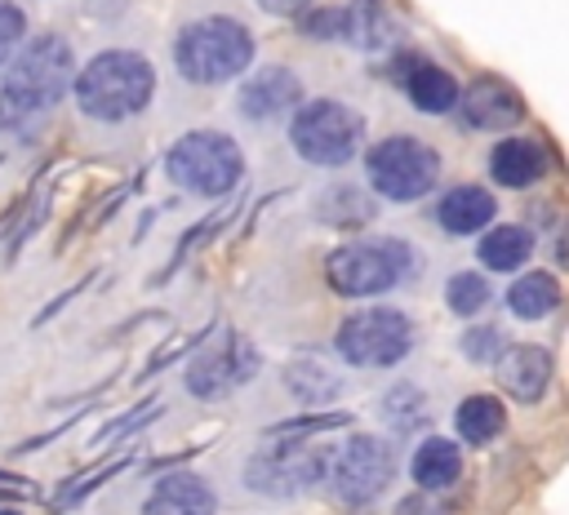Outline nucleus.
Instances as JSON below:
<instances>
[{
    "mask_svg": "<svg viewBox=\"0 0 569 515\" xmlns=\"http://www.w3.org/2000/svg\"><path fill=\"white\" fill-rule=\"evenodd\" d=\"M76 53L62 36L40 31L36 40H27L0 80V129H18L31 115L58 107L76 89Z\"/></svg>",
    "mask_w": 569,
    "mask_h": 515,
    "instance_id": "obj_1",
    "label": "nucleus"
},
{
    "mask_svg": "<svg viewBox=\"0 0 569 515\" xmlns=\"http://www.w3.org/2000/svg\"><path fill=\"white\" fill-rule=\"evenodd\" d=\"M76 107L98 124H120L156 98V67L133 49H102L76 75Z\"/></svg>",
    "mask_w": 569,
    "mask_h": 515,
    "instance_id": "obj_2",
    "label": "nucleus"
},
{
    "mask_svg": "<svg viewBox=\"0 0 569 515\" xmlns=\"http://www.w3.org/2000/svg\"><path fill=\"white\" fill-rule=\"evenodd\" d=\"M253 31L231 13H209L187 22L173 36V67L187 84H222L249 71L253 62Z\"/></svg>",
    "mask_w": 569,
    "mask_h": 515,
    "instance_id": "obj_3",
    "label": "nucleus"
},
{
    "mask_svg": "<svg viewBox=\"0 0 569 515\" xmlns=\"http://www.w3.org/2000/svg\"><path fill=\"white\" fill-rule=\"evenodd\" d=\"M329 444H311V435H262L258 453L244 462V484L262 497H298L329 479L333 471Z\"/></svg>",
    "mask_w": 569,
    "mask_h": 515,
    "instance_id": "obj_4",
    "label": "nucleus"
},
{
    "mask_svg": "<svg viewBox=\"0 0 569 515\" xmlns=\"http://www.w3.org/2000/svg\"><path fill=\"white\" fill-rule=\"evenodd\" d=\"M164 173L173 186H182L187 195H204V200H222L240 186L244 178V155L236 147L231 133L222 129H191L182 133L169 155H164Z\"/></svg>",
    "mask_w": 569,
    "mask_h": 515,
    "instance_id": "obj_5",
    "label": "nucleus"
},
{
    "mask_svg": "<svg viewBox=\"0 0 569 515\" xmlns=\"http://www.w3.org/2000/svg\"><path fill=\"white\" fill-rule=\"evenodd\" d=\"M289 147L316 169H342L365 147V115L338 98H311L289 115Z\"/></svg>",
    "mask_w": 569,
    "mask_h": 515,
    "instance_id": "obj_6",
    "label": "nucleus"
},
{
    "mask_svg": "<svg viewBox=\"0 0 569 515\" xmlns=\"http://www.w3.org/2000/svg\"><path fill=\"white\" fill-rule=\"evenodd\" d=\"M413 271V249L396 235L351 240L325 258V280L338 297H373L396 289Z\"/></svg>",
    "mask_w": 569,
    "mask_h": 515,
    "instance_id": "obj_7",
    "label": "nucleus"
},
{
    "mask_svg": "<svg viewBox=\"0 0 569 515\" xmlns=\"http://www.w3.org/2000/svg\"><path fill=\"white\" fill-rule=\"evenodd\" d=\"M365 173L382 200L409 204V200H422L440 182V155L413 133H391L365 151Z\"/></svg>",
    "mask_w": 569,
    "mask_h": 515,
    "instance_id": "obj_8",
    "label": "nucleus"
},
{
    "mask_svg": "<svg viewBox=\"0 0 569 515\" xmlns=\"http://www.w3.org/2000/svg\"><path fill=\"white\" fill-rule=\"evenodd\" d=\"M262 373V355H258V346L240 333V329H231V324H222V329H213L204 342H200V351L187 360V391L196 395V400H227L231 391H240L244 382H253Z\"/></svg>",
    "mask_w": 569,
    "mask_h": 515,
    "instance_id": "obj_9",
    "label": "nucleus"
},
{
    "mask_svg": "<svg viewBox=\"0 0 569 515\" xmlns=\"http://www.w3.org/2000/svg\"><path fill=\"white\" fill-rule=\"evenodd\" d=\"M333 346L356 368H391V364H400L409 355L413 324L396 306H365V311H356V315H347L338 324Z\"/></svg>",
    "mask_w": 569,
    "mask_h": 515,
    "instance_id": "obj_10",
    "label": "nucleus"
},
{
    "mask_svg": "<svg viewBox=\"0 0 569 515\" xmlns=\"http://www.w3.org/2000/svg\"><path fill=\"white\" fill-rule=\"evenodd\" d=\"M396 475V453L382 435H347L333 453V471H329V488L342 506L365 511L373 506L387 484Z\"/></svg>",
    "mask_w": 569,
    "mask_h": 515,
    "instance_id": "obj_11",
    "label": "nucleus"
},
{
    "mask_svg": "<svg viewBox=\"0 0 569 515\" xmlns=\"http://www.w3.org/2000/svg\"><path fill=\"white\" fill-rule=\"evenodd\" d=\"M236 107H240V115L253 120V124L293 115V111L302 107V80H298L289 67H258L249 80H240Z\"/></svg>",
    "mask_w": 569,
    "mask_h": 515,
    "instance_id": "obj_12",
    "label": "nucleus"
},
{
    "mask_svg": "<svg viewBox=\"0 0 569 515\" xmlns=\"http://www.w3.org/2000/svg\"><path fill=\"white\" fill-rule=\"evenodd\" d=\"M467 129H480V133H502V129H516L520 115H525V102L520 93L498 80V75H480L471 80V89H462V102H458Z\"/></svg>",
    "mask_w": 569,
    "mask_h": 515,
    "instance_id": "obj_13",
    "label": "nucleus"
},
{
    "mask_svg": "<svg viewBox=\"0 0 569 515\" xmlns=\"http://www.w3.org/2000/svg\"><path fill=\"white\" fill-rule=\"evenodd\" d=\"M493 373H498V386L511 400L533 404V400H542V391L551 382V351L538 346V342H516V346L502 351V360L493 364Z\"/></svg>",
    "mask_w": 569,
    "mask_h": 515,
    "instance_id": "obj_14",
    "label": "nucleus"
},
{
    "mask_svg": "<svg viewBox=\"0 0 569 515\" xmlns=\"http://www.w3.org/2000/svg\"><path fill=\"white\" fill-rule=\"evenodd\" d=\"M493 218H498V200L489 186H476V182L449 186L436 200V226L445 235H480V231H489Z\"/></svg>",
    "mask_w": 569,
    "mask_h": 515,
    "instance_id": "obj_15",
    "label": "nucleus"
},
{
    "mask_svg": "<svg viewBox=\"0 0 569 515\" xmlns=\"http://www.w3.org/2000/svg\"><path fill=\"white\" fill-rule=\"evenodd\" d=\"M142 515H218V493L196 471H173L147 493Z\"/></svg>",
    "mask_w": 569,
    "mask_h": 515,
    "instance_id": "obj_16",
    "label": "nucleus"
},
{
    "mask_svg": "<svg viewBox=\"0 0 569 515\" xmlns=\"http://www.w3.org/2000/svg\"><path fill=\"white\" fill-rule=\"evenodd\" d=\"M400 84H405V93H409V102L418 107V111H427V115H445V111H453L458 102H462V89H458V80L445 71V67H436V62H427V58H400Z\"/></svg>",
    "mask_w": 569,
    "mask_h": 515,
    "instance_id": "obj_17",
    "label": "nucleus"
},
{
    "mask_svg": "<svg viewBox=\"0 0 569 515\" xmlns=\"http://www.w3.org/2000/svg\"><path fill=\"white\" fill-rule=\"evenodd\" d=\"M547 173V147L533 138H502L489 151V178L507 191H525Z\"/></svg>",
    "mask_w": 569,
    "mask_h": 515,
    "instance_id": "obj_18",
    "label": "nucleus"
},
{
    "mask_svg": "<svg viewBox=\"0 0 569 515\" xmlns=\"http://www.w3.org/2000/svg\"><path fill=\"white\" fill-rule=\"evenodd\" d=\"M347 9V27H342V44L347 49H360V53H382L396 44V18L382 0H351L342 4Z\"/></svg>",
    "mask_w": 569,
    "mask_h": 515,
    "instance_id": "obj_19",
    "label": "nucleus"
},
{
    "mask_svg": "<svg viewBox=\"0 0 569 515\" xmlns=\"http://www.w3.org/2000/svg\"><path fill=\"white\" fill-rule=\"evenodd\" d=\"M458 471H462V453H458V444L445 440V435H427V440L413 448V457H409V475H413V484H418L422 493L449 488V484L458 479Z\"/></svg>",
    "mask_w": 569,
    "mask_h": 515,
    "instance_id": "obj_20",
    "label": "nucleus"
},
{
    "mask_svg": "<svg viewBox=\"0 0 569 515\" xmlns=\"http://www.w3.org/2000/svg\"><path fill=\"white\" fill-rule=\"evenodd\" d=\"M373 213H378L373 195H369L365 186H356V182H333V186H325L320 200H316V218H320L325 226H342V231L373 222Z\"/></svg>",
    "mask_w": 569,
    "mask_h": 515,
    "instance_id": "obj_21",
    "label": "nucleus"
},
{
    "mask_svg": "<svg viewBox=\"0 0 569 515\" xmlns=\"http://www.w3.org/2000/svg\"><path fill=\"white\" fill-rule=\"evenodd\" d=\"M284 391L316 408V404H329V400L342 395V377L325 360H316V355H293L284 364Z\"/></svg>",
    "mask_w": 569,
    "mask_h": 515,
    "instance_id": "obj_22",
    "label": "nucleus"
},
{
    "mask_svg": "<svg viewBox=\"0 0 569 515\" xmlns=\"http://www.w3.org/2000/svg\"><path fill=\"white\" fill-rule=\"evenodd\" d=\"M476 258H480L485 271H520V266L533 258V231H529V226H511V222L489 226V231L480 235Z\"/></svg>",
    "mask_w": 569,
    "mask_h": 515,
    "instance_id": "obj_23",
    "label": "nucleus"
},
{
    "mask_svg": "<svg viewBox=\"0 0 569 515\" xmlns=\"http://www.w3.org/2000/svg\"><path fill=\"white\" fill-rule=\"evenodd\" d=\"M502 426H507V408H502L498 395H485V391L480 395H467L458 404V413H453V431L467 444H489V440L502 435Z\"/></svg>",
    "mask_w": 569,
    "mask_h": 515,
    "instance_id": "obj_24",
    "label": "nucleus"
},
{
    "mask_svg": "<svg viewBox=\"0 0 569 515\" xmlns=\"http://www.w3.org/2000/svg\"><path fill=\"white\" fill-rule=\"evenodd\" d=\"M560 302V284L551 271H525L511 289H507V311L520 315V320H542L551 315Z\"/></svg>",
    "mask_w": 569,
    "mask_h": 515,
    "instance_id": "obj_25",
    "label": "nucleus"
},
{
    "mask_svg": "<svg viewBox=\"0 0 569 515\" xmlns=\"http://www.w3.org/2000/svg\"><path fill=\"white\" fill-rule=\"evenodd\" d=\"M489 297H493V289H489V280L480 271H453L445 280V306L453 315H480L489 306Z\"/></svg>",
    "mask_w": 569,
    "mask_h": 515,
    "instance_id": "obj_26",
    "label": "nucleus"
},
{
    "mask_svg": "<svg viewBox=\"0 0 569 515\" xmlns=\"http://www.w3.org/2000/svg\"><path fill=\"white\" fill-rule=\"evenodd\" d=\"M382 417H387L396 431L418 426V422L427 417V395H422V386H413V382H396V386L382 395Z\"/></svg>",
    "mask_w": 569,
    "mask_h": 515,
    "instance_id": "obj_27",
    "label": "nucleus"
},
{
    "mask_svg": "<svg viewBox=\"0 0 569 515\" xmlns=\"http://www.w3.org/2000/svg\"><path fill=\"white\" fill-rule=\"evenodd\" d=\"M458 346H462V355L471 364H498L502 351H507V337H502L498 324H471V329H462V342Z\"/></svg>",
    "mask_w": 569,
    "mask_h": 515,
    "instance_id": "obj_28",
    "label": "nucleus"
},
{
    "mask_svg": "<svg viewBox=\"0 0 569 515\" xmlns=\"http://www.w3.org/2000/svg\"><path fill=\"white\" fill-rule=\"evenodd\" d=\"M351 413H307V417H284V422H271L262 435H325V431H338L347 426Z\"/></svg>",
    "mask_w": 569,
    "mask_h": 515,
    "instance_id": "obj_29",
    "label": "nucleus"
},
{
    "mask_svg": "<svg viewBox=\"0 0 569 515\" xmlns=\"http://www.w3.org/2000/svg\"><path fill=\"white\" fill-rule=\"evenodd\" d=\"M231 213H236V209H222V213H209V218H200V222H196V226H191V231H187V235L173 244V262L160 271V280H169V275H173V271H178V266L191 258V249H196V244H204L209 235H218V226H222Z\"/></svg>",
    "mask_w": 569,
    "mask_h": 515,
    "instance_id": "obj_30",
    "label": "nucleus"
},
{
    "mask_svg": "<svg viewBox=\"0 0 569 515\" xmlns=\"http://www.w3.org/2000/svg\"><path fill=\"white\" fill-rule=\"evenodd\" d=\"M22 36H27V13L13 0H0V67L13 62V53L22 49Z\"/></svg>",
    "mask_w": 569,
    "mask_h": 515,
    "instance_id": "obj_31",
    "label": "nucleus"
},
{
    "mask_svg": "<svg viewBox=\"0 0 569 515\" xmlns=\"http://www.w3.org/2000/svg\"><path fill=\"white\" fill-rule=\"evenodd\" d=\"M298 27H302V36H311V40H342V27H347V9H329V4H320V9H307V13L298 18Z\"/></svg>",
    "mask_w": 569,
    "mask_h": 515,
    "instance_id": "obj_32",
    "label": "nucleus"
},
{
    "mask_svg": "<svg viewBox=\"0 0 569 515\" xmlns=\"http://www.w3.org/2000/svg\"><path fill=\"white\" fill-rule=\"evenodd\" d=\"M120 471H129V457H120V462H111V466H102L93 479H80L76 488H67V493H58V502H53V511H71L76 502H84L102 479H111V475H120Z\"/></svg>",
    "mask_w": 569,
    "mask_h": 515,
    "instance_id": "obj_33",
    "label": "nucleus"
},
{
    "mask_svg": "<svg viewBox=\"0 0 569 515\" xmlns=\"http://www.w3.org/2000/svg\"><path fill=\"white\" fill-rule=\"evenodd\" d=\"M258 9L271 18H302L311 9V0H258Z\"/></svg>",
    "mask_w": 569,
    "mask_h": 515,
    "instance_id": "obj_34",
    "label": "nucleus"
},
{
    "mask_svg": "<svg viewBox=\"0 0 569 515\" xmlns=\"http://www.w3.org/2000/svg\"><path fill=\"white\" fill-rule=\"evenodd\" d=\"M84 284H93V275H84L80 284H71V289H62V293H58V297H53V302H49V306H44V311H40V315L31 320V329H40V324H44L49 315H58V311H62V306H67V302H71V297H76V293L84 289Z\"/></svg>",
    "mask_w": 569,
    "mask_h": 515,
    "instance_id": "obj_35",
    "label": "nucleus"
},
{
    "mask_svg": "<svg viewBox=\"0 0 569 515\" xmlns=\"http://www.w3.org/2000/svg\"><path fill=\"white\" fill-rule=\"evenodd\" d=\"M396 515H445L431 497H405L400 506H396Z\"/></svg>",
    "mask_w": 569,
    "mask_h": 515,
    "instance_id": "obj_36",
    "label": "nucleus"
},
{
    "mask_svg": "<svg viewBox=\"0 0 569 515\" xmlns=\"http://www.w3.org/2000/svg\"><path fill=\"white\" fill-rule=\"evenodd\" d=\"M18 497H27V493H22V488H9V484H0V506H4V502H18Z\"/></svg>",
    "mask_w": 569,
    "mask_h": 515,
    "instance_id": "obj_37",
    "label": "nucleus"
},
{
    "mask_svg": "<svg viewBox=\"0 0 569 515\" xmlns=\"http://www.w3.org/2000/svg\"><path fill=\"white\" fill-rule=\"evenodd\" d=\"M0 515H18V511H13V506H4V511H0Z\"/></svg>",
    "mask_w": 569,
    "mask_h": 515,
    "instance_id": "obj_38",
    "label": "nucleus"
}]
</instances>
